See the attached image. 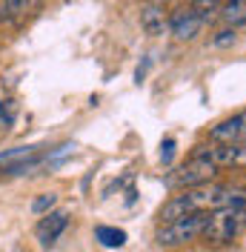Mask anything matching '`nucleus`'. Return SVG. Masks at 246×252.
I'll return each mask as SVG.
<instances>
[{
    "label": "nucleus",
    "instance_id": "f257e3e1",
    "mask_svg": "<svg viewBox=\"0 0 246 252\" xmlns=\"http://www.w3.org/2000/svg\"><path fill=\"white\" fill-rule=\"evenodd\" d=\"M223 206H241L246 209V189L232 187V184H203L195 189H184L181 195H175L169 204L160 209V220L169 223L184 215H195V212H215Z\"/></svg>",
    "mask_w": 246,
    "mask_h": 252
},
{
    "label": "nucleus",
    "instance_id": "f03ea898",
    "mask_svg": "<svg viewBox=\"0 0 246 252\" xmlns=\"http://www.w3.org/2000/svg\"><path fill=\"white\" fill-rule=\"evenodd\" d=\"M244 226H246V209H241V206H223V209H215V212H206L200 238L212 241V244H226V241L241 235Z\"/></svg>",
    "mask_w": 246,
    "mask_h": 252
},
{
    "label": "nucleus",
    "instance_id": "7ed1b4c3",
    "mask_svg": "<svg viewBox=\"0 0 246 252\" xmlns=\"http://www.w3.org/2000/svg\"><path fill=\"white\" fill-rule=\"evenodd\" d=\"M215 175H217L215 163H209L206 158L192 155L184 166H178V169L166 178V184L175 187V189H195V187H203V184H212Z\"/></svg>",
    "mask_w": 246,
    "mask_h": 252
},
{
    "label": "nucleus",
    "instance_id": "20e7f679",
    "mask_svg": "<svg viewBox=\"0 0 246 252\" xmlns=\"http://www.w3.org/2000/svg\"><path fill=\"white\" fill-rule=\"evenodd\" d=\"M203 218L206 212H195V215H184L178 220H169L157 229V244L163 247H181V244H189L200 238V229H203Z\"/></svg>",
    "mask_w": 246,
    "mask_h": 252
},
{
    "label": "nucleus",
    "instance_id": "39448f33",
    "mask_svg": "<svg viewBox=\"0 0 246 252\" xmlns=\"http://www.w3.org/2000/svg\"><path fill=\"white\" fill-rule=\"evenodd\" d=\"M192 155L206 158L209 163L220 166H235V169H244L246 166V143H212V146H198Z\"/></svg>",
    "mask_w": 246,
    "mask_h": 252
},
{
    "label": "nucleus",
    "instance_id": "423d86ee",
    "mask_svg": "<svg viewBox=\"0 0 246 252\" xmlns=\"http://www.w3.org/2000/svg\"><path fill=\"white\" fill-rule=\"evenodd\" d=\"M209 141L212 143H246V112L220 121L209 132Z\"/></svg>",
    "mask_w": 246,
    "mask_h": 252
},
{
    "label": "nucleus",
    "instance_id": "0eeeda50",
    "mask_svg": "<svg viewBox=\"0 0 246 252\" xmlns=\"http://www.w3.org/2000/svg\"><path fill=\"white\" fill-rule=\"evenodd\" d=\"M200 26H203V17L195 9H178L169 20V29L178 40H192L200 32Z\"/></svg>",
    "mask_w": 246,
    "mask_h": 252
},
{
    "label": "nucleus",
    "instance_id": "6e6552de",
    "mask_svg": "<svg viewBox=\"0 0 246 252\" xmlns=\"http://www.w3.org/2000/svg\"><path fill=\"white\" fill-rule=\"evenodd\" d=\"M66 226H69V215H66V212H49V215H43L40 223H37V238H40V244H43V247H55L58 238L66 232Z\"/></svg>",
    "mask_w": 246,
    "mask_h": 252
},
{
    "label": "nucleus",
    "instance_id": "1a4fd4ad",
    "mask_svg": "<svg viewBox=\"0 0 246 252\" xmlns=\"http://www.w3.org/2000/svg\"><path fill=\"white\" fill-rule=\"evenodd\" d=\"M140 26H143L146 34L157 37V34H163V32L169 29V20H166V15H163L160 6H143V12H140Z\"/></svg>",
    "mask_w": 246,
    "mask_h": 252
},
{
    "label": "nucleus",
    "instance_id": "9d476101",
    "mask_svg": "<svg viewBox=\"0 0 246 252\" xmlns=\"http://www.w3.org/2000/svg\"><path fill=\"white\" fill-rule=\"evenodd\" d=\"M94 238H97L103 247H109V250H121L123 244H126V232L118 229V226H97V229H94Z\"/></svg>",
    "mask_w": 246,
    "mask_h": 252
},
{
    "label": "nucleus",
    "instance_id": "9b49d317",
    "mask_svg": "<svg viewBox=\"0 0 246 252\" xmlns=\"http://www.w3.org/2000/svg\"><path fill=\"white\" fill-rule=\"evenodd\" d=\"M220 15L229 23L232 29L235 26H244L246 23V0H229L226 6H220Z\"/></svg>",
    "mask_w": 246,
    "mask_h": 252
},
{
    "label": "nucleus",
    "instance_id": "f8f14e48",
    "mask_svg": "<svg viewBox=\"0 0 246 252\" xmlns=\"http://www.w3.org/2000/svg\"><path fill=\"white\" fill-rule=\"evenodd\" d=\"M195 12H198L203 20L209 15H215V12H220V0H195V6H192Z\"/></svg>",
    "mask_w": 246,
    "mask_h": 252
},
{
    "label": "nucleus",
    "instance_id": "ddd939ff",
    "mask_svg": "<svg viewBox=\"0 0 246 252\" xmlns=\"http://www.w3.org/2000/svg\"><path fill=\"white\" fill-rule=\"evenodd\" d=\"M12 17H17L15 0H0V20H12Z\"/></svg>",
    "mask_w": 246,
    "mask_h": 252
},
{
    "label": "nucleus",
    "instance_id": "4468645a",
    "mask_svg": "<svg viewBox=\"0 0 246 252\" xmlns=\"http://www.w3.org/2000/svg\"><path fill=\"white\" fill-rule=\"evenodd\" d=\"M0 118H3L6 124L15 121V106H12V100H0Z\"/></svg>",
    "mask_w": 246,
    "mask_h": 252
},
{
    "label": "nucleus",
    "instance_id": "2eb2a0df",
    "mask_svg": "<svg viewBox=\"0 0 246 252\" xmlns=\"http://www.w3.org/2000/svg\"><path fill=\"white\" fill-rule=\"evenodd\" d=\"M52 206H55V195H43V198L34 201V212H46V209H52Z\"/></svg>",
    "mask_w": 246,
    "mask_h": 252
},
{
    "label": "nucleus",
    "instance_id": "dca6fc26",
    "mask_svg": "<svg viewBox=\"0 0 246 252\" xmlns=\"http://www.w3.org/2000/svg\"><path fill=\"white\" fill-rule=\"evenodd\" d=\"M172 155H175V141H172V138H166V141H163V146H160V158H163V163H169Z\"/></svg>",
    "mask_w": 246,
    "mask_h": 252
},
{
    "label": "nucleus",
    "instance_id": "f3484780",
    "mask_svg": "<svg viewBox=\"0 0 246 252\" xmlns=\"http://www.w3.org/2000/svg\"><path fill=\"white\" fill-rule=\"evenodd\" d=\"M215 43H217V46H229V43H235V29L220 32V37H217Z\"/></svg>",
    "mask_w": 246,
    "mask_h": 252
}]
</instances>
